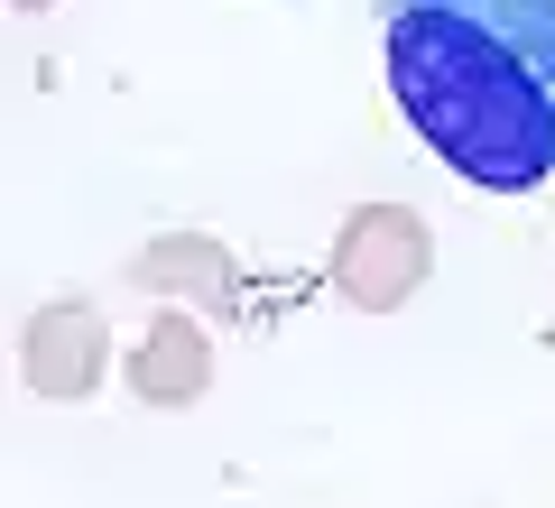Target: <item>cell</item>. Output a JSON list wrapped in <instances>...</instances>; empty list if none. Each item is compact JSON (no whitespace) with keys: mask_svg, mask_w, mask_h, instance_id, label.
Returning a JSON list of instances; mask_svg holds the SVG:
<instances>
[{"mask_svg":"<svg viewBox=\"0 0 555 508\" xmlns=\"http://www.w3.org/2000/svg\"><path fill=\"white\" fill-rule=\"evenodd\" d=\"M130 277L149 296H195V305H222L232 314V250L214 232H177V240H149L130 259Z\"/></svg>","mask_w":555,"mask_h":508,"instance_id":"5b68a950","label":"cell"},{"mask_svg":"<svg viewBox=\"0 0 555 508\" xmlns=\"http://www.w3.org/2000/svg\"><path fill=\"white\" fill-rule=\"evenodd\" d=\"M389 93L408 130L481 195H528L555 177V93L463 10L408 0L389 19Z\"/></svg>","mask_w":555,"mask_h":508,"instance_id":"6da1fadb","label":"cell"},{"mask_svg":"<svg viewBox=\"0 0 555 508\" xmlns=\"http://www.w3.org/2000/svg\"><path fill=\"white\" fill-rule=\"evenodd\" d=\"M102 361H112V342H102L93 305H47L38 324H28V342H20V370H28L38 398H83L102 379Z\"/></svg>","mask_w":555,"mask_h":508,"instance_id":"3957f363","label":"cell"},{"mask_svg":"<svg viewBox=\"0 0 555 508\" xmlns=\"http://www.w3.org/2000/svg\"><path fill=\"white\" fill-rule=\"evenodd\" d=\"M398 10H408V0H398ZM436 10L481 19L500 47H518V56H528V75L555 93V0H436Z\"/></svg>","mask_w":555,"mask_h":508,"instance_id":"8992f818","label":"cell"},{"mask_svg":"<svg viewBox=\"0 0 555 508\" xmlns=\"http://www.w3.org/2000/svg\"><path fill=\"white\" fill-rule=\"evenodd\" d=\"M426 259H436V240H426V222H416L408 204H361V213L343 222V240H334V287L352 296V305L389 314V305H408V296L426 287Z\"/></svg>","mask_w":555,"mask_h":508,"instance_id":"7a4b0ae2","label":"cell"},{"mask_svg":"<svg viewBox=\"0 0 555 508\" xmlns=\"http://www.w3.org/2000/svg\"><path fill=\"white\" fill-rule=\"evenodd\" d=\"M10 10H56V0H10Z\"/></svg>","mask_w":555,"mask_h":508,"instance_id":"52a82bcc","label":"cell"},{"mask_svg":"<svg viewBox=\"0 0 555 508\" xmlns=\"http://www.w3.org/2000/svg\"><path fill=\"white\" fill-rule=\"evenodd\" d=\"M204 379H214V342H204L185 314H158V324L139 333V352H130V389L149 398V407H195Z\"/></svg>","mask_w":555,"mask_h":508,"instance_id":"277c9868","label":"cell"}]
</instances>
